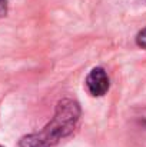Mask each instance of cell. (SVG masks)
<instances>
[{
	"mask_svg": "<svg viewBox=\"0 0 146 147\" xmlns=\"http://www.w3.org/2000/svg\"><path fill=\"white\" fill-rule=\"evenodd\" d=\"M79 117H80L79 104L70 98H63L57 103L56 113L52 121L37 134L48 147L53 146L60 139H63L65 136L70 134L75 130Z\"/></svg>",
	"mask_w": 146,
	"mask_h": 147,
	"instance_id": "cell-1",
	"label": "cell"
},
{
	"mask_svg": "<svg viewBox=\"0 0 146 147\" xmlns=\"http://www.w3.org/2000/svg\"><path fill=\"white\" fill-rule=\"evenodd\" d=\"M86 87L92 96H103L109 90V77L100 67L93 69L86 77Z\"/></svg>",
	"mask_w": 146,
	"mask_h": 147,
	"instance_id": "cell-2",
	"label": "cell"
},
{
	"mask_svg": "<svg viewBox=\"0 0 146 147\" xmlns=\"http://www.w3.org/2000/svg\"><path fill=\"white\" fill-rule=\"evenodd\" d=\"M19 146L20 147H48L45 143H43V140L39 137V134H37V133L22 137V139H20Z\"/></svg>",
	"mask_w": 146,
	"mask_h": 147,
	"instance_id": "cell-3",
	"label": "cell"
},
{
	"mask_svg": "<svg viewBox=\"0 0 146 147\" xmlns=\"http://www.w3.org/2000/svg\"><path fill=\"white\" fill-rule=\"evenodd\" d=\"M136 43H138L139 47L146 49V27L143 29V30L139 32V34H138V37H136Z\"/></svg>",
	"mask_w": 146,
	"mask_h": 147,
	"instance_id": "cell-4",
	"label": "cell"
},
{
	"mask_svg": "<svg viewBox=\"0 0 146 147\" xmlns=\"http://www.w3.org/2000/svg\"><path fill=\"white\" fill-rule=\"evenodd\" d=\"M7 13V0H0V17L6 16Z\"/></svg>",
	"mask_w": 146,
	"mask_h": 147,
	"instance_id": "cell-5",
	"label": "cell"
},
{
	"mask_svg": "<svg viewBox=\"0 0 146 147\" xmlns=\"http://www.w3.org/2000/svg\"><path fill=\"white\" fill-rule=\"evenodd\" d=\"M0 147H1V146H0Z\"/></svg>",
	"mask_w": 146,
	"mask_h": 147,
	"instance_id": "cell-6",
	"label": "cell"
}]
</instances>
